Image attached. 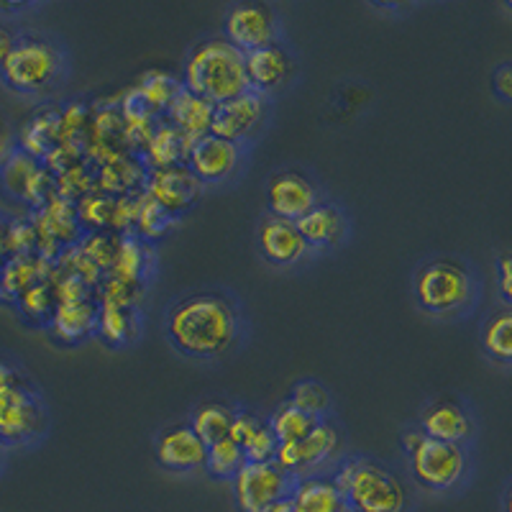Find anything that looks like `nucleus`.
<instances>
[{
  "mask_svg": "<svg viewBox=\"0 0 512 512\" xmlns=\"http://www.w3.org/2000/svg\"><path fill=\"white\" fill-rule=\"evenodd\" d=\"M233 415H236V408L228 405V402L205 400L200 405H195L187 423L192 425V431L198 433L205 443H216L231 433Z\"/></svg>",
  "mask_w": 512,
  "mask_h": 512,
  "instance_id": "cd10ccee",
  "label": "nucleus"
},
{
  "mask_svg": "<svg viewBox=\"0 0 512 512\" xmlns=\"http://www.w3.org/2000/svg\"><path fill=\"white\" fill-rule=\"evenodd\" d=\"M287 400L303 413L313 415V418H326V413L331 410V392L318 379H300V382L292 384V392Z\"/></svg>",
  "mask_w": 512,
  "mask_h": 512,
  "instance_id": "f704fd0d",
  "label": "nucleus"
},
{
  "mask_svg": "<svg viewBox=\"0 0 512 512\" xmlns=\"http://www.w3.org/2000/svg\"><path fill=\"white\" fill-rule=\"evenodd\" d=\"M24 8H29V3H0V18H11L16 16L18 11H24Z\"/></svg>",
  "mask_w": 512,
  "mask_h": 512,
  "instance_id": "a19ab883",
  "label": "nucleus"
},
{
  "mask_svg": "<svg viewBox=\"0 0 512 512\" xmlns=\"http://www.w3.org/2000/svg\"><path fill=\"white\" fill-rule=\"evenodd\" d=\"M264 512H297V510H295V507H292L290 500H282V502H277V505L267 507V510H264Z\"/></svg>",
  "mask_w": 512,
  "mask_h": 512,
  "instance_id": "79ce46f5",
  "label": "nucleus"
},
{
  "mask_svg": "<svg viewBox=\"0 0 512 512\" xmlns=\"http://www.w3.org/2000/svg\"><path fill=\"white\" fill-rule=\"evenodd\" d=\"M507 8H512V3H510V6H507Z\"/></svg>",
  "mask_w": 512,
  "mask_h": 512,
  "instance_id": "a18cd8bd",
  "label": "nucleus"
},
{
  "mask_svg": "<svg viewBox=\"0 0 512 512\" xmlns=\"http://www.w3.org/2000/svg\"><path fill=\"white\" fill-rule=\"evenodd\" d=\"M410 474L428 492H448L464 479L466 451L461 443L420 438L418 446L408 451Z\"/></svg>",
  "mask_w": 512,
  "mask_h": 512,
  "instance_id": "6e6552de",
  "label": "nucleus"
},
{
  "mask_svg": "<svg viewBox=\"0 0 512 512\" xmlns=\"http://www.w3.org/2000/svg\"><path fill=\"white\" fill-rule=\"evenodd\" d=\"M295 477L287 474L277 461H246L231 479L233 500L239 512H264L267 507L290 497Z\"/></svg>",
  "mask_w": 512,
  "mask_h": 512,
  "instance_id": "1a4fd4ad",
  "label": "nucleus"
},
{
  "mask_svg": "<svg viewBox=\"0 0 512 512\" xmlns=\"http://www.w3.org/2000/svg\"><path fill=\"white\" fill-rule=\"evenodd\" d=\"M49 431V410L29 377L0 387V443L8 448L34 446Z\"/></svg>",
  "mask_w": 512,
  "mask_h": 512,
  "instance_id": "423d86ee",
  "label": "nucleus"
},
{
  "mask_svg": "<svg viewBox=\"0 0 512 512\" xmlns=\"http://www.w3.org/2000/svg\"><path fill=\"white\" fill-rule=\"evenodd\" d=\"M21 310L24 318H29L31 323H39V326H47L49 318H52L54 308H57V297H54L52 277L49 280H39L31 287H26L21 295L13 300Z\"/></svg>",
  "mask_w": 512,
  "mask_h": 512,
  "instance_id": "473e14b6",
  "label": "nucleus"
},
{
  "mask_svg": "<svg viewBox=\"0 0 512 512\" xmlns=\"http://www.w3.org/2000/svg\"><path fill=\"white\" fill-rule=\"evenodd\" d=\"M297 228L310 249H333L346 239L349 218L341 205L320 198L303 218H297Z\"/></svg>",
  "mask_w": 512,
  "mask_h": 512,
  "instance_id": "6ab92c4d",
  "label": "nucleus"
},
{
  "mask_svg": "<svg viewBox=\"0 0 512 512\" xmlns=\"http://www.w3.org/2000/svg\"><path fill=\"white\" fill-rule=\"evenodd\" d=\"M244 59L249 88L259 95H267V98L274 90L285 88L287 82L292 80V75H295V57H292L290 49L282 41L254 49V52H246Z\"/></svg>",
  "mask_w": 512,
  "mask_h": 512,
  "instance_id": "a211bd4d",
  "label": "nucleus"
},
{
  "mask_svg": "<svg viewBox=\"0 0 512 512\" xmlns=\"http://www.w3.org/2000/svg\"><path fill=\"white\" fill-rule=\"evenodd\" d=\"M495 90L505 100H512V64H502L495 72Z\"/></svg>",
  "mask_w": 512,
  "mask_h": 512,
  "instance_id": "ea45409f",
  "label": "nucleus"
},
{
  "mask_svg": "<svg viewBox=\"0 0 512 512\" xmlns=\"http://www.w3.org/2000/svg\"><path fill=\"white\" fill-rule=\"evenodd\" d=\"M256 246H259V254L274 267H292L310 251L308 241L297 228V221H287L272 213H267L256 226Z\"/></svg>",
  "mask_w": 512,
  "mask_h": 512,
  "instance_id": "f3484780",
  "label": "nucleus"
},
{
  "mask_svg": "<svg viewBox=\"0 0 512 512\" xmlns=\"http://www.w3.org/2000/svg\"><path fill=\"white\" fill-rule=\"evenodd\" d=\"M154 267V249L152 244L141 241L134 233H123L118 239L116 254H113V264L108 269L111 277H118L123 282L144 287L146 274Z\"/></svg>",
  "mask_w": 512,
  "mask_h": 512,
  "instance_id": "bb28decb",
  "label": "nucleus"
},
{
  "mask_svg": "<svg viewBox=\"0 0 512 512\" xmlns=\"http://www.w3.org/2000/svg\"><path fill=\"white\" fill-rule=\"evenodd\" d=\"M182 88H185L182 80H177V77L167 70L144 72L139 85H136V90H139V95L144 98V103L152 108L154 116H164Z\"/></svg>",
  "mask_w": 512,
  "mask_h": 512,
  "instance_id": "c756f323",
  "label": "nucleus"
},
{
  "mask_svg": "<svg viewBox=\"0 0 512 512\" xmlns=\"http://www.w3.org/2000/svg\"><path fill=\"white\" fill-rule=\"evenodd\" d=\"M333 479L351 512H408L410 492L390 466L369 456H346L333 466Z\"/></svg>",
  "mask_w": 512,
  "mask_h": 512,
  "instance_id": "20e7f679",
  "label": "nucleus"
},
{
  "mask_svg": "<svg viewBox=\"0 0 512 512\" xmlns=\"http://www.w3.org/2000/svg\"><path fill=\"white\" fill-rule=\"evenodd\" d=\"M95 323H98V300L93 295L72 303H57L47 328L57 344L72 346L95 336Z\"/></svg>",
  "mask_w": 512,
  "mask_h": 512,
  "instance_id": "4be33fe9",
  "label": "nucleus"
},
{
  "mask_svg": "<svg viewBox=\"0 0 512 512\" xmlns=\"http://www.w3.org/2000/svg\"><path fill=\"white\" fill-rule=\"evenodd\" d=\"M274 461L292 477L328 472L341 461V433L328 418H320L308 436L277 446Z\"/></svg>",
  "mask_w": 512,
  "mask_h": 512,
  "instance_id": "0eeeda50",
  "label": "nucleus"
},
{
  "mask_svg": "<svg viewBox=\"0 0 512 512\" xmlns=\"http://www.w3.org/2000/svg\"><path fill=\"white\" fill-rule=\"evenodd\" d=\"M213 116H216V103H210L208 98L192 93V90L187 88H182L180 93H177V98L172 100V105H169L167 113H164V118H167L172 126L180 128L182 134L190 136L192 141L210 134Z\"/></svg>",
  "mask_w": 512,
  "mask_h": 512,
  "instance_id": "393cba45",
  "label": "nucleus"
},
{
  "mask_svg": "<svg viewBox=\"0 0 512 512\" xmlns=\"http://www.w3.org/2000/svg\"><path fill=\"white\" fill-rule=\"evenodd\" d=\"M246 164V146L233 144L216 134H205L192 141L187 167L198 175L203 185H223L239 177Z\"/></svg>",
  "mask_w": 512,
  "mask_h": 512,
  "instance_id": "f8f14e48",
  "label": "nucleus"
},
{
  "mask_svg": "<svg viewBox=\"0 0 512 512\" xmlns=\"http://www.w3.org/2000/svg\"><path fill=\"white\" fill-rule=\"evenodd\" d=\"M21 377H26V374L21 372V367H18L16 361L0 354V387H6V384L16 382V379Z\"/></svg>",
  "mask_w": 512,
  "mask_h": 512,
  "instance_id": "58836bf2",
  "label": "nucleus"
},
{
  "mask_svg": "<svg viewBox=\"0 0 512 512\" xmlns=\"http://www.w3.org/2000/svg\"><path fill=\"white\" fill-rule=\"evenodd\" d=\"M267 121H269L267 95L246 90L244 95H236V98L216 105V116H213V128H210V134L233 141V144L249 146L256 136L262 134Z\"/></svg>",
  "mask_w": 512,
  "mask_h": 512,
  "instance_id": "9b49d317",
  "label": "nucleus"
},
{
  "mask_svg": "<svg viewBox=\"0 0 512 512\" xmlns=\"http://www.w3.org/2000/svg\"><path fill=\"white\" fill-rule=\"evenodd\" d=\"M244 464H246L244 448L233 441L231 436L221 438V441H216V443H208V454H205V469H208L210 477L228 479V482H231V479L239 474V469Z\"/></svg>",
  "mask_w": 512,
  "mask_h": 512,
  "instance_id": "72a5a7b5",
  "label": "nucleus"
},
{
  "mask_svg": "<svg viewBox=\"0 0 512 512\" xmlns=\"http://www.w3.org/2000/svg\"><path fill=\"white\" fill-rule=\"evenodd\" d=\"M497 287L507 303H512V251L497 259Z\"/></svg>",
  "mask_w": 512,
  "mask_h": 512,
  "instance_id": "e433bc0d",
  "label": "nucleus"
},
{
  "mask_svg": "<svg viewBox=\"0 0 512 512\" xmlns=\"http://www.w3.org/2000/svg\"><path fill=\"white\" fill-rule=\"evenodd\" d=\"M203 187V182L198 180V175H195L187 164H177V167L146 169L141 190H144L154 203H159L164 210H169L172 216L180 218L182 213H187L192 205L198 203L200 195H203Z\"/></svg>",
  "mask_w": 512,
  "mask_h": 512,
  "instance_id": "4468645a",
  "label": "nucleus"
},
{
  "mask_svg": "<svg viewBox=\"0 0 512 512\" xmlns=\"http://www.w3.org/2000/svg\"><path fill=\"white\" fill-rule=\"evenodd\" d=\"M287 500L297 512H351L346 495L331 472L297 477Z\"/></svg>",
  "mask_w": 512,
  "mask_h": 512,
  "instance_id": "aec40b11",
  "label": "nucleus"
},
{
  "mask_svg": "<svg viewBox=\"0 0 512 512\" xmlns=\"http://www.w3.org/2000/svg\"><path fill=\"white\" fill-rule=\"evenodd\" d=\"M420 431L428 438H438V441L461 443L472 436V418L466 413L461 402L451 400V397H438V400L428 402L420 413Z\"/></svg>",
  "mask_w": 512,
  "mask_h": 512,
  "instance_id": "412c9836",
  "label": "nucleus"
},
{
  "mask_svg": "<svg viewBox=\"0 0 512 512\" xmlns=\"http://www.w3.org/2000/svg\"><path fill=\"white\" fill-rule=\"evenodd\" d=\"M141 333V308L139 305H116L98 303V323H95V336H100L105 344L121 346L134 344Z\"/></svg>",
  "mask_w": 512,
  "mask_h": 512,
  "instance_id": "a878e982",
  "label": "nucleus"
},
{
  "mask_svg": "<svg viewBox=\"0 0 512 512\" xmlns=\"http://www.w3.org/2000/svg\"><path fill=\"white\" fill-rule=\"evenodd\" d=\"M228 436L244 448L246 461H272L277 454V446H280L274 431L269 428V420L249 408H236Z\"/></svg>",
  "mask_w": 512,
  "mask_h": 512,
  "instance_id": "5701e85b",
  "label": "nucleus"
},
{
  "mask_svg": "<svg viewBox=\"0 0 512 512\" xmlns=\"http://www.w3.org/2000/svg\"><path fill=\"white\" fill-rule=\"evenodd\" d=\"M280 34V13L274 11V6H269V3H262V0L233 3L226 16H223V36L244 54L277 44Z\"/></svg>",
  "mask_w": 512,
  "mask_h": 512,
  "instance_id": "9d476101",
  "label": "nucleus"
},
{
  "mask_svg": "<svg viewBox=\"0 0 512 512\" xmlns=\"http://www.w3.org/2000/svg\"><path fill=\"white\" fill-rule=\"evenodd\" d=\"M164 333L182 356L221 359L244 336V315L228 292L198 290L169 305Z\"/></svg>",
  "mask_w": 512,
  "mask_h": 512,
  "instance_id": "f257e3e1",
  "label": "nucleus"
},
{
  "mask_svg": "<svg viewBox=\"0 0 512 512\" xmlns=\"http://www.w3.org/2000/svg\"><path fill=\"white\" fill-rule=\"evenodd\" d=\"M267 420H269V428H272L274 436H277V441L285 443V441H297V438L308 436L315 425H318L320 418H313V415L303 413V410L295 408L290 400H285L272 410V415H269Z\"/></svg>",
  "mask_w": 512,
  "mask_h": 512,
  "instance_id": "2f4dec72",
  "label": "nucleus"
},
{
  "mask_svg": "<svg viewBox=\"0 0 512 512\" xmlns=\"http://www.w3.org/2000/svg\"><path fill=\"white\" fill-rule=\"evenodd\" d=\"M192 139L185 136L177 126L159 118L154 126L152 136L144 144V162L146 169H162V167H177V164H187L190 157Z\"/></svg>",
  "mask_w": 512,
  "mask_h": 512,
  "instance_id": "b1692460",
  "label": "nucleus"
},
{
  "mask_svg": "<svg viewBox=\"0 0 512 512\" xmlns=\"http://www.w3.org/2000/svg\"><path fill=\"white\" fill-rule=\"evenodd\" d=\"M16 36H18L16 26H13L11 21H6V18H0V70H3V64H6L13 44H16Z\"/></svg>",
  "mask_w": 512,
  "mask_h": 512,
  "instance_id": "4c0bfd02",
  "label": "nucleus"
},
{
  "mask_svg": "<svg viewBox=\"0 0 512 512\" xmlns=\"http://www.w3.org/2000/svg\"><path fill=\"white\" fill-rule=\"evenodd\" d=\"M157 461L169 472L187 474L205 466L208 443L192 431L190 423H172L157 433L154 441Z\"/></svg>",
  "mask_w": 512,
  "mask_h": 512,
  "instance_id": "dca6fc26",
  "label": "nucleus"
},
{
  "mask_svg": "<svg viewBox=\"0 0 512 512\" xmlns=\"http://www.w3.org/2000/svg\"><path fill=\"white\" fill-rule=\"evenodd\" d=\"M264 198L272 216L297 221L320 200V190L308 172L297 167L274 169L264 185Z\"/></svg>",
  "mask_w": 512,
  "mask_h": 512,
  "instance_id": "ddd939ff",
  "label": "nucleus"
},
{
  "mask_svg": "<svg viewBox=\"0 0 512 512\" xmlns=\"http://www.w3.org/2000/svg\"><path fill=\"white\" fill-rule=\"evenodd\" d=\"M8 451H11V448H8V446H3V443H0V474H3V469H6Z\"/></svg>",
  "mask_w": 512,
  "mask_h": 512,
  "instance_id": "37998d69",
  "label": "nucleus"
},
{
  "mask_svg": "<svg viewBox=\"0 0 512 512\" xmlns=\"http://www.w3.org/2000/svg\"><path fill=\"white\" fill-rule=\"evenodd\" d=\"M67 70L70 57L57 36L41 29H18L16 44L0 70V82L18 95L47 98L62 88Z\"/></svg>",
  "mask_w": 512,
  "mask_h": 512,
  "instance_id": "f03ea898",
  "label": "nucleus"
},
{
  "mask_svg": "<svg viewBox=\"0 0 512 512\" xmlns=\"http://www.w3.org/2000/svg\"><path fill=\"white\" fill-rule=\"evenodd\" d=\"M18 152V131L8 116L0 113V167Z\"/></svg>",
  "mask_w": 512,
  "mask_h": 512,
  "instance_id": "c9c22d12",
  "label": "nucleus"
},
{
  "mask_svg": "<svg viewBox=\"0 0 512 512\" xmlns=\"http://www.w3.org/2000/svg\"><path fill=\"white\" fill-rule=\"evenodd\" d=\"M182 85L216 105L244 95L251 90L244 52L223 34L195 41L182 62Z\"/></svg>",
  "mask_w": 512,
  "mask_h": 512,
  "instance_id": "7ed1b4c3",
  "label": "nucleus"
},
{
  "mask_svg": "<svg viewBox=\"0 0 512 512\" xmlns=\"http://www.w3.org/2000/svg\"><path fill=\"white\" fill-rule=\"evenodd\" d=\"M413 292L420 308L431 315H456L474 300V277L451 256H436L418 267Z\"/></svg>",
  "mask_w": 512,
  "mask_h": 512,
  "instance_id": "39448f33",
  "label": "nucleus"
},
{
  "mask_svg": "<svg viewBox=\"0 0 512 512\" xmlns=\"http://www.w3.org/2000/svg\"><path fill=\"white\" fill-rule=\"evenodd\" d=\"M177 218L164 210L162 205L154 203L144 190L136 192V221H134V236H139L146 244H157L175 228Z\"/></svg>",
  "mask_w": 512,
  "mask_h": 512,
  "instance_id": "c85d7f7f",
  "label": "nucleus"
},
{
  "mask_svg": "<svg viewBox=\"0 0 512 512\" xmlns=\"http://www.w3.org/2000/svg\"><path fill=\"white\" fill-rule=\"evenodd\" d=\"M482 346L500 364H512V308L489 315L482 326Z\"/></svg>",
  "mask_w": 512,
  "mask_h": 512,
  "instance_id": "7c9ffc66",
  "label": "nucleus"
},
{
  "mask_svg": "<svg viewBox=\"0 0 512 512\" xmlns=\"http://www.w3.org/2000/svg\"><path fill=\"white\" fill-rule=\"evenodd\" d=\"M505 512H512V484L507 487V495H505Z\"/></svg>",
  "mask_w": 512,
  "mask_h": 512,
  "instance_id": "c03bdc74",
  "label": "nucleus"
},
{
  "mask_svg": "<svg viewBox=\"0 0 512 512\" xmlns=\"http://www.w3.org/2000/svg\"><path fill=\"white\" fill-rule=\"evenodd\" d=\"M0 182L13 200L41 208L54 195V177L47 169L44 159L31 157L24 149H18L3 167H0Z\"/></svg>",
  "mask_w": 512,
  "mask_h": 512,
  "instance_id": "2eb2a0df",
  "label": "nucleus"
}]
</instances>
